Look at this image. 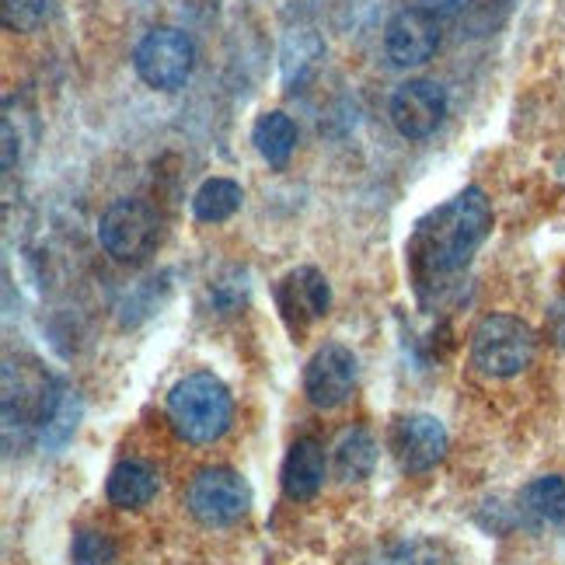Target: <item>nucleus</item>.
Wrapping results in <instances>:
<instances>
[{"instance_id":"0eeeda50","label":"nucleus","mask_w":565,"mask_h":565,"mask_svg":"<svg viewBox=\"0 0 565 565\" xmlns=\"http://www.w3.org/2000/svg\"><path fill=\"white\" fill-rule=\"evenodd\" d=\"M356 356L350 345L324 342L303 366V395L318 408H339L356 387Z\"/></svg>"},{"instance_id":"39448f33","label":"nucleus","mask_w":565,"mask_h":565,"mask_svg":"<svg viewBox=\"0 0 565 565\" xmlns=\"http://www.w3.org/2000/svg\"><path fill=\"white\" fill-rule=\"evenodd\" d=\"M140 81L154 92H179L195 71V42L182 29H150L134 50Z\"/></svg>"},{"instance_id":"412c9836","label":"nucleus","mask_w":565,"mask_h":565,"mask_svg":"<svg viewBox=\"0 0 565 565\" xmlns=\"http://www.w3.org/2000/svg\"><path fill=\"white\" fill-rule=\"evenodd\" d=\"M387 565H450V558H444V548L429 545V541H412V545L395 548Z\"/></svg>"},{"instance_id":"6ab92c4d","label":"nucleus","mask_w":565,"mask_h":565,"mask_svg":"<svg viewBox=\"0 0 565 565\" xmlns=\"http://www.w3.org/2000/svg\"><path fill=\"white\" fill-rule=\"evenodd\" d=\"M50 18V0H4L0 4V21L8 32H39Z\"/></svg>"},{"instance_id":"f8f14e48","label":"nucleus","mask_w":565,"mask_h":565,"mask_svg":"<svg viewBox=\"0 0 565 565\" xmlns=\"http://www.w3.org/2000/svg\"><path fill=\"white\" fill-rule=\"evenodd\" d=\"M324 471H329V461H324V447L315 437L297 440L287 450V461H282V471H279L282 495L294 499V503H308V499H315L321 492Z\"/></svg>"},{"instance_id":"aec40b11","label":"nucleus","mask_w":565,"mask_h":565,"mask_svg":"<svg viewBox=\"0 0 565 565\" xmlns=\"http://www.w3.org/2000/svg\"><path fill=\"white\" fill-rule=\"evenodd\" d=\"M116 541L105 531H77L71 541V562L74 565H113L116 562Z\"/></svg>"},{"instance_id":"9d476101","label":"nucleus","mask_w":565,"mask_h":565,"mask_svg":"<svg viewBox=\"0 0 565 565\" xmlns=\"http://www.w3.org/2000/svg\"><path fill=\"white\" fill-rule=\"evenodd\" d=\"M391 450L408 475H423L429 468H437L447 454V429L437 416L426 412H408L391 429Z\"/></svg>"},{"instance_id":"a211bd4d","label":"nucleus","mask_w":565,"mask_h":565,"mask_svg":"<svg viewBox=\"0 0 565 565\" xmlns=\"http://www.w3.org/2000/svg\"><path fill=\"white\" fill-rule=\"evenodd\" d=\"M242 203H245V192L234 179H206L192 195V213H195V221H203V224H224L242 210Z\"/></svg>"},{"instance_id":"423d86ee","label":"nucleus","mask_w":565,"mask_h":565,"mask_svg":"<svg viewBox=\"0 0 565 565\" xmlns=\"http://www.w3.org/2000/svg\"><path fill=\"white\" fill-rule=\"evenodd\" d=\"M185 507L203 527H231L252 507V489L231 468H203L185 489Z\"/></svg>"},{"instance_id":"2eb2a0df","label":"nucleus","mask_w":565,"mask_h":565,"mask_svg":"<svg viewBox=\"0 0 565 565\" xmlns=\"http://www.w3.org/2000/svg\"><path fill=\"white\" fill-rule=\"evenodd\" d=\"M105 495L119 510H143L158 495V475L143 461H119L108 471Z\"/></svg>"},{"instance_id":"f03ea898","label":"nucleus","mask_w":565,"mask_h":565,"mask_svg":"<svg viewBox=\"0 0 565 565\" xmlns=\"http://www.w3.org/2000/svg\"><path fill=\"white\" fill-rule=\"evenodd\" d=\"M168 419L189 444L221 440L234 419V398L221 377L189 374L168 391Z\"/></svg>"},{"instance_id":"4468645a","label":"nucleus","mask_w":565,"mask_h":565,"mask_svg":"<svg viewBox=\"0 0 565 565\" xmlns=\"http://www.w3.org/2000/svg\"><path fill=\"white\" fill-rule=\"evenodd\" d=\"M516 510L531 527H548L565 531V478L558 475H541L531 486H524L516 499Z\"/></svg>"},{"instance_id":"7ed1b4c3","label":"nucleus","mask_w":565,"mask_h":565,"mask_svg":"<svg viewBox=\"0 0 565 565\" xmlns=\"http://www.w3.org/2000/svg\"><path fill=\"white\" fill-rule=\"evenodd\" d=\"M534 350V329L513 315H489L471 332V360L489 377H516L520 371H527Z\"/></svg>"},{"instance_id":"f3484780","label":"nucleus","mask_w":565,"mask_h":565,"mask_svg":"<svg viewBox=\"0 0 565 565\" xmlns=\"http://www.w3.org/2000/svg\"><path fill=\"white\" fill-rule=\"evenodd\" d=\"M332 461H335V475L342 482H363V478H371V471L377 465V440L363 426L345 429L335 444Z\"/></svg>"},{"instance_id":"1a4fd4ad","label":"nucleus","mask_w":565,"mask_h":565,"mask_svg":"<svg viewBox=\"0 0 565 565\" xmlns=\"http://www.w3.org/2000/svg\"><path fill=\"white\" fill-rule=\"evenodd\" d=\"M384 50L395 67H423L440 50V25L437 14L426 8H405L387 21L384 29Z\"/></svg>"},{"instance_id":"6e6552de","label":"nucleus","mask_w":565,"mask_h":565,"mask_svg":"<svg viewBox=\"0 0 565 565\" xmlns=\"http://www.w3.org/2000/svg\"><path fill=\"white\" fill-rule=\"evenodd\" d=\"M447 116V92L437 81H405L398 84V92L391 95V122L405 140H426L429 134H437V126Z\"/></svg>"},{"instance_id":"f257e3e1","label":"nucleus","mask_w":565,"mask_h":565,"mask_svg":"<svg viewBox=\"0 0 565 565\" xmlns=\"http://www.w3.org/2000/svg\"><path fill=\"white\" fill-rule=\"evenodd\" d=\"M492 231V206L482 189H461L444 206L429 210L408 237V258L419 279L458 273L471 263Z\"/></svg>"},{"instance_id":"9b49d317","label":"nucleus","mask_w":565,"mask_h":565,"mask_svg":"<svg viewBox=\"0 0 565 565\" xmlns=\"http://www.w3.org/2000/svg\"><path fill=\"white\" fill-rule=\"evenodd\" d=\"M276 300H279L282 318L297 321V324H308L321 315H329L332 290H329V279H324L315 266H300V269H294L279 279Z\"/></svg>"},{"instance_id":"4be33fe9","label":"nucleus","mask_w":565,"mask_h":565,"mask_svg":"<svg viewBox=\"0 0 565 565\" xmlns=\"http://www.w3.org/2000/svg\"><path fill=\"white\" fill-rule=\"evenodd\" d=\"M548 335H552V342L558 345V350L565 353V297L552 303V311H548Z\"/></svg>"},{"instance_id":"20e7f679","label":"nucleus","mask_w":565,"mask_h":565,"mask_svg":"<svg viewBox=\"0 0 565 565\" xmlns=\"http://www.w3.org/2000/svg\"><path fill=\"white\" fill-rule=\"evenodd\" d=\"M158 237L161 216L147 200H137V195L116 200L98 221V242L116 263H143L158 248Z\"/></svg>"},{"instance_id":"5701e85b","label":"nucleus","mask_w":565,"mask_h":565,"mask_svg":"<svg viewBox=\"0 0 565 565\" xmlns=\"http://www.w3.org/2000/svg\"><path fill=\"white\" fill-rule=\"evenodd\" d=\"M419 4L437 18H454V14H461L471 0H419Z\"/></svg>"},{"instance_id":"dca6fc26","label":"nucleus","mask_w":565,"mask_h":565,"mask_svg":"<svg viewBox=\"0 0 565 565\" xmlns=\"http://www.w3.org/2000/svg\"><path fill=\"white\" fill-rule=\"evenodd\" d=\"M252 143L269 168H282L297 147V122L287 113H263L252 126Z\"/></svg>"},{"instance_id":"ddd939ff","label":"nucleus","mask_w":565,"mask_h":565,"mask_svg":"<svg viewBox=\"0 0 565 565\" xmlns=\"http://www.w3.org/2000/svg\"><path fill=\"white\" fill-rule=\"evenodd\" d=\"M81 419V398L77 391H71L63 381H53L46 405L39 412V426H35V440L46 447V450H60L74 437Z\"/></svg>"}]
</instances>
